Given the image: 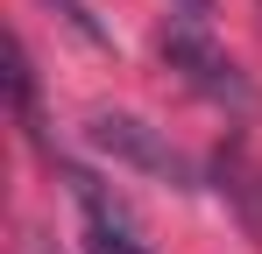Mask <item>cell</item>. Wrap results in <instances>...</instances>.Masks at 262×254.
Listing matches in <instances>:
<instances>
[{
	"mask_svg": "<svg viewBox=\"0 0 262 254\" xmlns=\"http://www.w3.org/2000/svg\"><path fill=\"white\" fill-rule=\"evenodd\" d=\"M85 141L99 148V156H114V163L142 169V176H156V184L191 191V163H184L170 141H163V127L135 120V113H92V120H85Z\"/></svg>",
	"mask_w": 262,
	"mask_h": 254,
	"instance_id": "obj_2",
	"label": "cell"
},
{
	"mask_svg": "<svg viewBox=\"0 0 262 254\" xmlns=\"http://www.w3.org/2000/svg\"><path fill=\"white\" fill-rule=\"evenodd\" d=\"M85 254H149L142 233H114V226H85Z\"/></svg>",
	"mask_w": 262,
	"mask_h": 254,
	"instance_id": "obj_4",
	"label": "cell"
},
{
	"mask_svg": "<svg viewBox=\"0 0 262 254\" xmlns=\"http://www.w3.org/2000/svg\"><path fill=\"white\" fill-rule=\"evenodd\" d=\"M50 7H57V14H64V21H71V29H78L85 42H106V29L92 21V7H85V0H50Z\"/></svg>",
	"mask_w": 262,
	"mask_h": 254,
	"instance_id": "obj_5",
	"label": "cell"
},
{
	"mask_svg": "<svg viewBox=\"0 0 262 254\" xmlns=\"http://www.w3.org/2000/svg\"><path fill=\"white\" fill-rule=\"evenodd\" d=\"M29 254H50V247H43V240H36V247H29Z\"/></svg>",
	"mask_w": 262,
	"mask_h": 254,
	"instance_id": "obj_7",
	"label": "cell"
},
{
	"mask_svg": "<svg viewBox=\"0 0 262 254\" xmlns=\"http://www.w3.org/2000/svg\"><path fill=\"white\" fill-rule=\"evenodd\" d=\"M177 7H184V14H213V0H177Z\"/></svg>",
	"mask_w": 262,
	"mask_h": 254,
	"instance_id": "obj_6",
	"label": "cell"
},
{
	"mask_svg": "<svg viewBox=\"0 0 262 254\" xmlns=\"http://www.w3.org/2000/svg\"><path fill=\"white\" fill-rule=\"evenodd\" d=\"M163 64H170L191 92H206V99L234 106V113H248V106H255V85L241 78V64L206 36V14H177L170 29H163Z\"/></svg>",
	"mask_w": 262,
	"mask_h": 254,
	"instance_id": "obj_1",
	"label": "cell"
},
{
	"mask_svg": "<svg viewBox=\"0 0 262 254\" xmlns=\"http://www.w3.org/2000/svg\"><path fill=\"white\" fill-rule=\"evenodd\" d=\"M7 92H14V113H21V127H29V134H43V127H36V71H29V49H21V36L7 42Z\"/></svg>",
	"mask_w": 262,
	"mask_h": 254,
	"instance_id": "obj_3",
	"label": "cell"
}]
</instances>
